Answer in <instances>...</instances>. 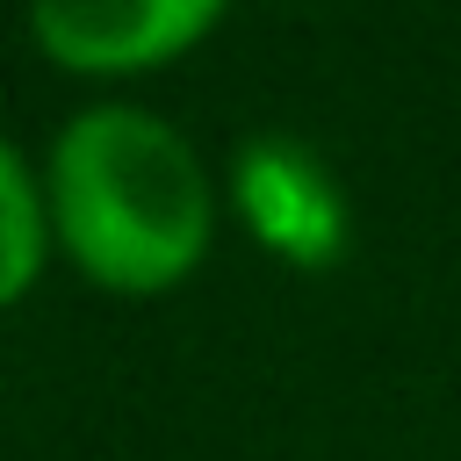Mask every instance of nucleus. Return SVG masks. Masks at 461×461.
I'll list each match as a JSON object with an SVG mask.
<instances>
[{
	"mask_svg": "<svg viewBox=\"0 0 461 461\" xmlns=\"http://www.w3.org/2000/svg\"><path fill=\"white\" fill-rule=\"evenodd\" d=\"M230 202L281 267H331L353 238L346 187L295 137H245L230 158Z\"/></svg>",
	"mask_w": 461,
	"mask_h": 461,
	"instance_id": "7ed1b4c3",
	"label": "nucleus"
},
{
	"mask_svg": "<svg viewBox=\"0 0 461 461\" xmlns=\"http://www.w3.org/2000/svg\"><path fill=\"white\" fill-rule=\"evenodd\" d=\"M50 259V209H43V173L0 137V310L36 288Z\"/></svg>",
	"mask_w": 461,
	"mask_h": 461,
	"instance_id": "20e7f679",
	"label": "nucleus"
},
{
	"mask_svg": "<svg viewBox=\"0 0 461 461\" xmlns=\"http://www.w3.org/2000/svg\"><path fill=\"white\" fill-rule=\"evenodd\" d=\"M50 245L108 295H166L216 245V187L202 151L151 108L94 101L43 158Z\"/></svg>",
	"mask_w": 461,
	"mask_h": 461,
	"instance_id": "f257e3e1",
	"label": "nucleus"
},
{
	"mask_svg": "<svg viewBox=\"0 0 461 461\" xmlns=\"http://www.w3.org/2000/svg\"><path fill=\"white\" fill-rule=\"evenodd\" d=\"M230 0H29V36L58 72L130 79L194 50Z\"/></svg>",
	"mask_w": 461,
	"mask_h": 461,
	"instance_id": "f03ea898",
	"label": "nucleus"
}]
</instances>
